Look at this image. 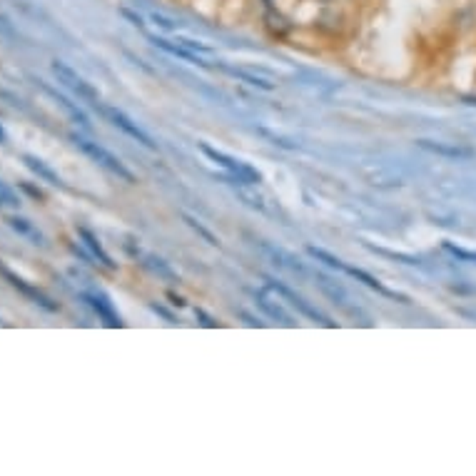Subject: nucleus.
<instances>
[{
  "label": "nucleus",
  "mask_w": 476,
  "mask_h": 476,
  "mask_svg": "<svg viewBox=\"0 0 476 476\" xmlns=\"http://www.w3.org/2000/svg\"><path fill=\"white\" fill-rule=\"evenodd\" d=\"M70 140L75 142V145L83 150V153L87 155L90 160H95L100 167H105L108 172H112V175H117L120 180H125L128 185H135L137 182V178H135L133 172L125 167V162H122L120 158H115V155L110 153V150H105L103 145H98V142H92V140H87V137H83V135H78V133H73L70 135Z\"/></svg>",
  "instance_id": "1"
},
{
  "label": "nucleus",
  "mask_w": 476,
  "mask_h": 476,
  "mask_svg": "<svg viewBox=\"0 0 476 476\" xmlns=\"http://www.w3.org/2000/svg\"><path fill=\"white\" fill-rule=\"evenodd\" d=\"M200 150L207 155L212 162H217L222 170L230 172V182L232 185H260L262 182V172L255 170V167L247 165V162H242V160L222 153V150H214V147L205 145V142H200Z\"/></svg>",
  "instance_id": "2"
},
{
  "label": "nucleus",
  "mask_w": 476,
  "mask_h": 476,
  "mask_svg": "<svg viewBox=\"0 0 476 476\" xmlns=\"http://www.w3.org/2000/svg\"><path fill=\"white\" fill-rule=\"evenodd\" d=\"M50 70H53V75L58 78V83H62V85L67 87L70 92H75L80 100H87L90 105H95V108H103V103H100V92L95 90V87L87 83L85 78H80L78 73H75L73 67L65 65V62L60 60H53V65H50Z\"/></svg>",
  "instance_id": "3"
},
{
  "label": "nucleus",
  "mask_w": 476,
  "mask_h": 476,
  "mask_svg": "<svg viewBox=\"0 0 476 476\" xmlns=\"http://www.w3.org/2000/svg\"><path fill=\"white\" fill-rule=\"evenodd\" d=\"M100 112H103L108 120L115 125V128H120L122 133L128 135V137H133V140H137L142 147H147V150H158V145H155V140L150 137V135L145 133V130L137 125V122L133 120V117H128L122 110H117V108H108V105H103L100 108Z\"/></svg>",
  "instance_id": "4"
},
{
  "label": "nucleus",
  "mask_w": 476,
  "mask_h": 476,
  "mask_svg": "<svg viewBox=\"0 0 476 476\" xmlns=\"http://www.w3.org/2000/svg\"><path fill=\"white\" fill-rule=\"evenodd\" d=\"M0 275H3L8 282H10V287H15L20 294H23V297H28L31 302H35L37 307H43V309H48V312H58V309H60V305H58V302H53L48 294H43L37 287H33L31 282H25L23 277H18L15 272H10L6 264H0Z\"/></svg>",
  "instance_id": "5"
},
{
  "label": "nucleus",
  "mask_w": 476,
  "mask_h": 476,
  "mask_svg": "<svg viewBox=\"0 0 476 476\" xmlns=\"http://www.w3.org/2000/svg\"><path fill=\"white\" fill-rule=\"evenodd\" d=\"M267 287H269V289H275V292H277V294H282V297H284V299H289V302H292V307H297V309L302 312L305 317L314 319V322L324 324V327H334V322H332V319L327 317L324 312H319L314 305H309V302H307L305 297H299V294H294L292 289L284 287L282 282H275V280H269V277H267Z\"/></svg>",
  "instance_id": "6"
},
{
  "label": "nucleus",
  "mask_w": 476,
  "mask_h": 476,
  "mask_svg": "<svg viewBox=\"0 0 476 476\" xmlns=\"http://www.w3.org/2000/svg\"><path fill=\"white\" fill-rule=\"evenodd\" d=\"M416 147L427 150V153L436 155V158H446V160H471L476 158V150L469 145H457V142H439V140H427L421 137L416 140Z\"/></svg>",
  "instance_id": "7"
},
{
  "label": "nucleus",
  "mask_w": 476,
  "mask_h": 476,
  "mask_svg": "<svg viewBox=\"0 0 476 476\" xmlns=\"http://www.w3.org/2000/svg\"><path fill=\"white\" fill-rule=\"evenodd\" d=\"M83 299H85L87 305L92 307V312L98 314L100 319H103L108 327H122V319L120 314L115 312V307H112V302H108V297L100 292H85L83 294Z\"/></svg>",
  "instance_id": "8"
},
{
  "label": "nucleus",
  "mask_w": 476,
  "mask_h": 476,
  "mask_svg": "<svg viewBox=\"0 0 476 476\" xmlns=\"http://www.w3.org/2000/svg\"><path fill=\"white\" fill-rule=\"evenodd\" d=\"M150 40H153V43L158 45L160 50H165V53H170V56L180 58V60L192 62V65H205V60L200 58V53L185 48L182 43H172V40H165V37H158V35H150Z\"/></svg>",
  "instance_id": "9"
},
{
  "label": "nucleus",
  "mask_w": 476,
  "mask_h": 476,
  "mask_svg": "<svg viewBox=\"0 0 476 476\" xmlns=\"http://www.w3.org/2000/svg\"><path fill=\"white\" fill-rule=\"evenodd\" d=\"M23 162H25V167H28L33 175H37V178L43 180V182L53 185V187H62V178L50 165H45L40 158H35V155H25Z\"/></svg>",
  "instance_id": "10"
},
{
  "label": "nucleus",
  "mask_w": 476,
  "mask_h": 476,
  "mask_svg": "<svg viewBox=\"0 0 476 476\" xmlns=\"http://www.w3.org/2000/svg\"><path fill=\"white\" fill-rule=\"evenodd\" d=\"M45 92H48L50 98L56 100V103L60 105L62 110L67 112V117H70V120H73V122H78L80 128H83V130H90V128H92V125H90V117H87L85 112L80 110L78 105H75V103H70V100H67V98H62V95H58V90H53V87H48V85H45Z\"/></svg>",
  "instance_id": "11"
},
{
  "label": "nucleus",
  "mask_w": 476,
  "mask_h": 476,
  "mask_svg": "<svg viewBox=\"0 0 476 476\" xmlns=\"http://www.w3.org/2000/svg\"><path fill=\"white\" fill-rule=\"evenodd\" d=\"M78 235H80V239H83V244H85L87 250L92 252V257L98 260L103 267H108V269H115V262L110 260V255L103 250V244H100V239L95 237V235L90 232V230H85V227H80L78 230Z\"/></svg>",
  "instance_id": "12"
},
{
  "label": "nucleus",
  "mask_w": 476,
  "mask_h": 476,
  "mask_svg": "<svg viewBox=\"0 0 476 476\" xmlns=\"http://www.w3.org/2000/svg\"><path fill=\"white\" fill-rule=\"evenodd\" d=\"M317 280H319V287H322V292L327 294V297H330L334 305L349 309V297H347V292H344L342 284H337V282L327 280V277H322V275H317Z\"/></svg>",
  "instance_id": "13"
},
{
  "label": "nucleus",
  "mask_w": 476,
  "mask_h": 476,
  "mask_svg": "<svg viewBox=\"0 0 476 476\" xmlns=\"http://www.w3.org/2000/svg\"><path fill=\"white\" fill-rule=\"evenodd\" d=\"M257 305L262 307V309L267 312V314H269L272 319H277V322L284 324V327H292V324H294V322H292V317H289L287 312L282 309V307L277 305V302H272V299H269L267 294H262V292L257 294Z\"/></svg>",
  "instance_id": "14"
},
{
  "label": "nucleus",
  "mask_w": 476,
  "mask_h": 476,
  "mask_svg": "<svg viewBox=\"0 0 476 476\" xmlns=\"http://www.w3.org/2000/svg\"><path fill=\"white\" fill-rule=\"evenodd\" d=\"M344 272H347V275H352L355 277V280H359V282H364L366 287H372V289H377V292H382V294H389V297H397V292H389V289L384 287V284H382V282L379 280H374L372 275H366L364 269H357V267H349V264H344Z\"/></svg>",
  "instance_id": "15"
},
{
  "label": "nucleus",
  "mask_w": 476,
  "mask_h": 476,
  "mask_svg": "<svg viewBox=\"0 0 476 476\" xmlns=\"http://www.w3.org/2000/svg\"><path fill=\"white\" fill-rule=\"evenodd\" d=\"M222 70L230 75H235V78L244 80L247 85H255V87H262V90H272V83H267L264 78H260V75L255 73H247V70H239V67H230V65H222Z\"/></svg>",
  "instance_id": "16"
},
{
  "label": "nucleus",
  "mask_w": 476,
  "mask_h": 476,
  "mask_svg": "<svg viewBox=\"0 0 476 476\" xmlns=\"http://www.w3.org/2000/svg\"><path fill=\"white\" fill-rule=\"evenodd\" d=\"M8 222H10V227L15 230V232L25 235V237H33V239H35V244H45V242H43V235L37 232L35 227H33L28 220H23V217H10Z\"/></svg>",
  "instance_id": "17"
},
{
  "label": "nucleus",
  "mask_w": 476,
  "mask_h": 476,
  "mask_svg": "<svg viewBox=\"0 0 476 476\" xmlns=\"http://www.w3.org/2000/svg\"><path fill=\"white\" fill-rule=\"evenodd\" d=\"M145 267L150 269V272H155V275H160V277H167V280H178V277H175V272L170 269V264H167L165 260L155 257V255H147L145 257Z\"/></svg>",
  "instance_id": "18"
},
{
  "label": "nucleus",
  "mask_w": 476,
  "mask_h": 476,
  "mask_svg": "<svg viewBox=\"0 0 476 476\" xmlns=\"http://www.w3.org/2000/svg\"><path fill=\"white\" fill-rule=\"evenodd\" d=\"M307 252H309L314 260H319V262L327 264V267H334V269H342L344 267L342 260H339V257H334V255H330L327 250H319V247H307Z\"/></svg>",
  "instance_id": "19"
},
{
  "label": "nucleus",
  "mask_w": 476,
  "mask_h": 476,
  "mask_svg": "<svg viewBox=\"0 0 476 476\" xmlns=\"http://www.w3.org/2000/svg\"><path fill=\"white\" fill-rule=\"evenodd\" d=\"M182 217H185V222H187V225H189V227H192V230H195V232H197V235H200V237H202V239H205V242H207V244H212V247H217V244H220V239L214 237V235H212V232H210L207 227H202V225H200V222H197V220H195V217H189V214H182Z\"/></svg>",
  "instance_id": "20"
},
{
  "label": "nucleus",
  "mask_w": 476,
  "mask_h": 476,
  "mask_svg": "<svg viewBox=\"0 0 476 476\" xmlns=\"http://www.w3.org/2000/svg\"><path fill=\"white\" fill-rule=\"evenodd\" d=\"M18 205H20L18 195L6 182H0V207H18Z\"/></svg>",
  "instance_id": "21"
},
{
  "label": "nucleus",
  "mask_w": 476,
  "mask_h": 476,
  "mask_svg": "<svg viewBox=\"0 0 476 476\" xmlns=\"http://www.w3.org/2000/svg\"><path fill=\"white\" fill-rule=\"evenodd\" d=\"M446 250L452 252V255H457V257H461V260H469V262H476V252H466V250H459V247H454L452 242H446L444 244Z\"/></svg>",
  "instance_id": "22"
},
{
  "label": "nucleus",
  "mask_w": 476,
  "mask_h": 476,
  "mask_svg": "<svg viewBox=\"0 0 476 476\" xmlns=\"http://www.w3.org/2000/svg\"><path fill=\"white\" fill-rule=\"evenodd\" d=\"M0 33H3V35H12V25L8 23V18H3V15H0Z\"/></svg>",
  "instance_id": "23"
},
{
  "label": "nucleus",
  "mask_w": 476,
  "mask_h": 476,
  "mask_svg": "<svg viewBox=\"0 0 476 476\" xmlns=\"http://www.w3.org/2000/svg\"><path fill=\"white\" fill-rule=\"evenodd\" d=\"M195 314H197V317H200V319H205V322H202V324H205V327H217V322H214L212 317H207V314H205V312H202V309H197Z\"/></svg>",
  "instance_id": "24"
},
{
  "label": "nucleus",
  "mask_w": 476,
  "mask_h": 476,
  "mask_svg": "<svg viewBox=\"0 0 476 476\" xmlns=\"http://www.w3.org/2000/svg\"><path fill=\"white\" fill-rule=\"evenodd\" d=\"M23 189H25V192H31L33 197H37V200H43V192H40V189L31 187V185H25V182H23Z\"/></svg>",
  "instance_id": "25"
},
{
  "label": "nucleus",
  "mask_w": 476,
  "mask_h": 476,
  "mask_svg": "<svg viewBox=\"0 0 476 476\" xmlns=\"http://www.w3.org/2000/svg\"><path fill=\"white\" fill-rule=\"evenodd\" d=\"M6 142V133H3V128H0V145Z\"/></svg>",
  "instance_id": "26"
}]
</instances>
